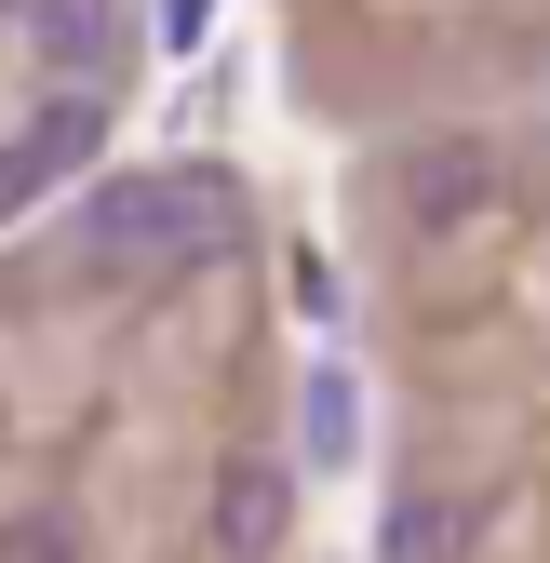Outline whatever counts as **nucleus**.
Instances as JSON below:
<instances>
[{
	"instance_id": "423d86ee",
	"label": "nucleus",
	"mask_w": 550,
	"mask_h": 563,
	"mask_svg": "<svg viewBox=\"0 0 550 563\" xmlns=\"http://www.w3.org/2000/svg\"><path fill=\"white\" fill-rule=\"evenodd\" d=\"M470 537H484L470 497H403L389 510V563H470Z\"/></svg>"
},
{
	"instance_id": "6e6552de",
	"label": "nucleus",
	"mask_w": 550,
	"mask_h": 563,
	"mask_svg": "<svg viewBox=\"0 0 550 563\" xmlns=\"http://www.w3.org/2000/svg\"><path fill=\"white\" fill-rule=\"evenodd\" d=\"M0 14H28V0H0Z\"/></svg>"
},
{
	"instance_id": "0eeeda50",
	"label": "nucleus",
	"mask_w": 550,
	"mask_h": 563,
	"mask_svg": "<svg viewBox=\"0 0 550 563\" xmlns=\"http://www.w3.org/2000/svg\"><path fill=\"white\" fill-rule=\"evenodd\" d=\"M309 456H350V376H309Z\"/></svg>"
},
{
	"instance_id": "20e7f679",
	"label": "nucleus",
	"mask_w": 550,
	"mask_h": 563,
	"mask_svg": "<svg viewBox=\"0 0 550 563\" xmlns=\"http://www.w3.org/2000/svg\"><path fill=\"white\" fill-rule=\"evenodd\" d=\"M497 201V148L484 134H443V148H417V175H403V216L417 229H470Z\"/></svg>"
},
{
	"instance_id": "39448f33",
	"label": "nucleus",
	"mask_w": 550,
	"mask_h": 563,
	"mask_svg": "<svg viewBox=\"0 0 550 563\" xmlns=\"http://www.w3.org/2000/svg\"><path fill=\"white\" fill-rule=\"evenodd\" d=\"M28 41H41V67L95 81V67H108V41H121V14H108V0H28Z\"/></svg>"
},
{
	"instance_id": "f257e3e1",
	"label": "nucleus",
	"mask_w": 550,
	"mask_h": 563,
	"mask_svg": "<svg viewBox=\"0 0 550 563\" xmlns=\"http://www.w3.org/2000/svg\"><path fill=\"white\" fill-rule=\"evenodd\" d=\"M229 216H242V201L216 175H108L81 201V255L95 268H188V255L229 242Z\"/></svg>"
},
{
	"instance_id": "f03ea898",
	"label": "nucleus",
	"mask_w": 550,
	"mask_h": 563,
	"mask_svg": "<svg viewBox=\"0 0 550 563\" xmlns=\"http://www.w3.org/2000/svg\"><path fill=\"white\" fill-rule=\"evenodd\" d=\"M95 148H108V108H95V81H67L14 148H0V229H14L28 201H54L67 175H95Z\"/></svg>"
},
{
	"instance_id": "7ed1b4c3",
	"label": "nucleus",
	"mask_w": 550,
	"mask_h": 563,
	"mask_svg": "<svg viewBox=\"0 0 550 563\" xmlns=\"http://www.w3.org/2000/svg\"><path fill=\"white\" fill-rule=\"evenodd\" d=\"M283 537H296V483L268 470V456H229V470H216V550H229V563H268Z\"/></svg>"
}]
</instances>
